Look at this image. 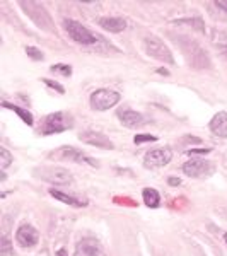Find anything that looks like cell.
Listing matches in <instances>:
<instances>
[{
  "instance_id": "6da1fadb",
  "label": "cell",
  "mask_w": 227,
  "mask_h": 256,
  "mask_svg": "<svg viewBox=\"0 0 227 256\" xmlns=\"http://www.w3.org/2000/svg\"><path fill=\"white\" fill-rule=\"evenodd\" d=\"M74 126L72 116L64 111H56V113L48 114L46 118L43 120L40 126V132L43 135H53V134H62L65 130H70Z\"/></svg>"
},
{
  "instance_id": "7a4b0ae2",
  "label": "cell",
  "mask_w": 227,
  "mask_h": 256,
  "mask_svg": "<svg viewBox=\"0 0 227 256\" xmlns=\"http://www.w3.org/2000/svg\"><path fill=\"white\" fill-rule=\"evenodd\" d=\"M64 28L67 31V34L70 36V40H74L79 44H96L101 40L98 34H94L92 31H89L88 28L82 26L80 22H77L74 19H65Z\"/></svg>"
},
{
  "instance_id": "3957f363",
  "label": "cell",
  "mask_w": 227,
  "mask_h": 256,
  "mask_svg": "<svg viewBox=\"0 0 227 256\" xmlns=\"http://www.w3.org/2000/svg\"><path fill=\"white\" fill-rule=\"evenodd\" d=\"M144 50H146V53L148 56H152V58L164 62V64H169V65L174 64L171 50L164 44V41H160L159 38H156V36H150V38L144 40Z\"/></svg>"
},
{
  "instance_id": "277c9868",
  "label": "cell",
  "mask_w": 227,
  "mask_h": 256,
  "mask_svg": "<svg viewBox=\"0 0 227 256\" xmlns=\"http://www.w3.org/2000/svg\"><path fill=\"white\" fill-rule=\"evenodd\" d=\"M122 96L116 90H110V89H98L90 94V106L98 111H106L110 108H113L114 104H118Z\"/></svg>"
},
{
  "instance_id": "5b68a950",
  "label": "cell",
  "mask_w": 227,
  "mask_h": 256,
  "mask_svg": "<svg viewBox=\"0 0 227 256\" xmlns=\"http://www.w3.org/2000/svg\"><path fill=\"white\" fill-rule=\"evenodd\" d=\"M40 174H41L40 178L56 184V186H65V184L72 183V174L64 168H43L40 171Z\"/></svg>"
},
{
  "instance_id": "8992f818",
  "label": "cell",
  "mask_w": 227,
  "mask_h": 256,
  "mask_svg": "<svg viewBox=\"0 0 227 256\" xmlns=\"http://www.w3.org/2000/svg\"><path fill=\"white\" fill-rule=\"evenodd\" d=\"M183 172L186 176L192 178H202V176H208L214 172V166L208 160L204 159H192L188 162L183 164Z\"/></svg>"
},
{
  "instance_id": "52a82bcc",
  "label": "cell",
  "mask_w": 227,
  "mask_h": 256,
  "mask_svg": "<svg viewBox=\"0 0 227 256\" xmlns=\"http://www.w3.org/2000/svg\"><path fill=\"white\" fill-rule=\"evenodd\" d=\"M40 241V234L31 224H22L16 232V242L20 248H32Z\"/></svg>"
},
{
  "instance_id": "ba28073f",
  "label": "cell",
  "mask_w": 227,
  "mask_h": 256,
  "mask_svg": "<svg viewBox=\"0 0 227 256\" xmlns=\"http://www.w3.org/2000/svg\"><path fill=\"white\" fill-rule=\"evenodd\" d=\"M172 152L171 148H154L146 154V166L147 168H162L171 162Z\"/></svg>"
},
{
  "instance_id": "9c48e42d",
  "label": "cell",
  "mask_w": 227,
  "mask_h": 256,
  "mask_svg": "<svg viewBox=\"0 0 227 256\" xmlns=\"http://www.w3.org/2000/svg\"><path fill=\"white\" fill-rule=\"evenodd\" d=\"M76 256H106V253L102 246L99 244V241L92 238H86L77 244Z\"/></svg>"
},
{
  "instance_id": "30bf717a",
  "label": "cell",
  "mask_w": 227,
  "mask_h": 256,
  "mask_svg": "<svg viewBox=\"0 0 227 256\" xmlns=\"http://www.w3.org/2000/svg\"><path fill=\"white\" fill-rule=\"evenodd\" d=\"M80 142L89 144V146H94L98 148H113V142L106 137V135L99 134V132H86V134L80 135Z\"/></svg>"
},
{
  "instance_id": "8fae6325",
  "label": "cell",
  "mask_w": 227,
  "mask_h": 256,
  "mask_svg": "<svg viewBox=\"0 0 227 256\" xmlns=\"http://www.w3.org/2000/svg\"><path fill=\"white\" fill-rule=\"evenodd\" d=\"M118 118L122 120L123 125L128 126V128H137V126L146 123V118H144L140 113H137V111H134V110H120L118 111Z\"/></svg>"
},
{
  "instance_id": "7c38bea8",
  "label": "cell",
  "mask_w": 227,
  "mask_h": 256,
  "mask_svg": "<svg viewBox=\"0 0 227 256\" xmlns=\"http://www.w3.org/2000/svg\"><path fill=\"white\" fill-rule=\"evenodd\" d=\"M210 130L212 134L218 135L222 138H227V111H220L210 122Z\"/></svg>"
},
{
  "instance_id": "4fadbf2b",
  "label": "cell",
  "mask_w": 227,
  "mask_h": 256,
  "mask_svg": "<svg viewBox=\"0 0 227 256\" xmlns=\"http://www.w3.org/2000/svg\"><path fill=\"white\" fill-rule=\"evenodd\" d=\"M60 152H62V158L70 159V160H74V162H88L90 166H96V160L90 159L89 156H86L84 152L77 150V148H74V147H62Z\"/></svg>"
},
{
  "instance_id": "5bb4252c",
  "label": "cell",
  "mask_w": 227,
  "mask_h": 256,
  "mask_svg": "<svg viewBox=\"0 0 227 256\" xmlns=\"http://www.w3.org/2000/svg\"><path fill=\"white\" fill-rule=\"evenodd\" d=\"M98 24L110 32H120L126 28V20L123 18H101L98 19Z\"/></svg>"
},
{
  "instance_id": "9a60e30c",
  "label": "cell",
  "mask_w": 227,
  "mask_h": 256,
  "mask_svg": "<svg viewBox=\"0 0 227 256\" xmlns=\"http://www.w3.org/2000/svg\"><path fill=\"white\" fill-rule=\"evenodd\" d=\"M50 195L55 196L56 200L64 202V204L70 205V207H86V205H88V204H86V202L79 200V198L70 196V195H65V193H62V192H56V190H50Z\"/></svg>"
},
{
  "instance_id": "2e32d148",
  "label": "cell",
  "mask_w": 227,
  "mask_h": 256,
  "mask_svg": "<svg viewBox=\"0 0 227 256\" xmlns=\"http://www.w3.org/2000/svg\"><path fill=\"white\" fill-rule=\"evenodd\" d=\"M142 198H144V204L152 208L159 207V204H160V195L158 190H154V188H144Z\"/></svg>"
},
{
  "instance_id": "e0dca14e",
  "label": "cell",
  "mask_w": 227,
  "mask_h": 256,
  "mask_svg": "<svg viewBox=\"0 0 227 256\" xmlns=\"http://www.w3.org/2000/svg\"><path fill=\"white\" fill-rule=\"evenodd\" d=\"M4 106L6 108H9V110H12L14 113H18L20 118H22V122L26 123V125H32L34 123V118H32V114L30 113V111H26V110H22V108H19V106H16V104H9L7 101H4Z\"/></svg>"
},
{
  "instance_id": "ac0fdd59",
  "label": "cell",
  "mask_w": 227,
  "mask_h": 256,
  "mask_svg": "<svg viewBox=\"0 0 227 256\" xmlns=\"http://www.w3.org/2000/svg\"><path fill=\"white\" fill-rule=\"evenodd\" d=\"M0 254L2 256H14V248L10 244V239L4 234L2 236V244H0Z\"/></svg>"
},
{
  "instance_id": "d6986e66",
  "label": "cell",
  "mask_w": 227,
  "mask_h": 256,
  "mask_svg": "<svg viewBox=\"0 0 227 256\" xmlns=\"http://www.w3.org/2000/svg\"><path fill=\"white\" fill-rule=\"evenodd\" d=\"M0 162H2V169H7L12 162V156L6 147H0Z\"/></svg>"
},
{
  "instance_id": "ffe728a7",
  "label": "cell",
  "mask_w": 227,
  "mask_h": 256,
  "mask_svg": "<svg viewBox=\"0 0 227 256\" xmlns=\"http://www.w3.org/2000/svg\"><path fill=\"white\" fill-rule=\"evenodd\" d=\"M52 72L62 74V76H65V77H70V76H72V68H70V65H64V64L53 65V67H52Z\"/></svg>"
},
{
  "instance_id": "44dd1931",
  "label": "cell",
  "mask_w": 227,
  "mask_h": 256,
  "mask_svg": "<svg viewBox=\"0 0 227 256\" xmlns=\"http://www.w3.org/2000/svg\"><path fill=\"white\" fill-rule=\"evenodd\" d=\"M26 53L31 56V58H34V60H43V53H41L38 48L28 46V48H26Z\"/></svg>"
},
{
  "instance_id": "7402d4cb",
  "label": "cell",
  "mask_w": 227,
  "mask_h": 256,
  "mask_svg": "<svg viewBox=\"0 0 227 256\" xmlns=\"http://www.w3.org/2000/svg\"><path fill=\"white\" fill-rule=\"evenodd\" d=\"M41 80H43V82H44V84H46V86H48V88H52V89L58 90V92H60V94H64V92H65V89H64V88H62V86L58 84V82H53V80H50V79H41Z\"/></svg>"
},
{
  "instance_id": "603a6c76",
  "label": "cell",
  "mask_w": 227,
  "mask_h": 256,
  "mask_svg": "<svg viewBox=\"0 0 227 256\" xmlns=\"http://www.w3.org/2000/svg\"><path fill=\"white\" fill-rule=\"evenodd\" d=\"M148 140H150V142H154V140H158V138L152 137V135H137V137H135V144L148 142Z\"/></svg>"
},
{
  "instance_id": "cb8c5ba5",
  "label": "cell",
  "mask_w": 227,
  "mask_h": 256,
  "mask_svg": "<svg viewBox=\"0 0 227 256\" xmlns=\"http://www.w3.org/2000/svg\"><path fill=\"white\" fill-rule=\"evenodd\" d=\"M216 6H217V7H220V9H224V10L227 12V2H217Z\"/></svg>"
},
{
  "instance_id": "d4e9b609",
  "label": "cell",
  "mask_w": 227,
  "mask_h": 256,
  "mask_svg": "<svg viewBox=\"0 0 227 256\" xmlns=\"http://www.w3.org/2000/svg\"><path fill=\"white\" fill-rule=\"evenodd\" d=\"M56 256H68V254H67V251H65V250H58V251H56Z\"/></svg>"
},
{
  "instance_id": "484cf974",
  "label": "cell",
  "mask_w": 227,
  "mask_h": 256,
  "mask_svg": "<svg viewBox=\"0 0 227 256\" xmlns=\"http://www.w3.org/2000/svg\"><path fill=\"white\" fill-rule=\"evenodd\" d=\"M169 183H171V184H180L181 181L180 180H174V178H171V180H169Z\"/></svg>"
},
{
  "instance_id": "4316f807",
  "label": "cell",
  "mask_w": 227,
  "mask_h": 256,
  "mask_svg": "<svg viewBox=\"0 0 227 256\" xmlns=\"http://www.w3.org/2000/svg\"><path fill=\"white\" fill-rule=\"evenodd\" d=\"M224 239H226V242H227V234H226V236H224Z\"/></svg>"
}]
</instances>
